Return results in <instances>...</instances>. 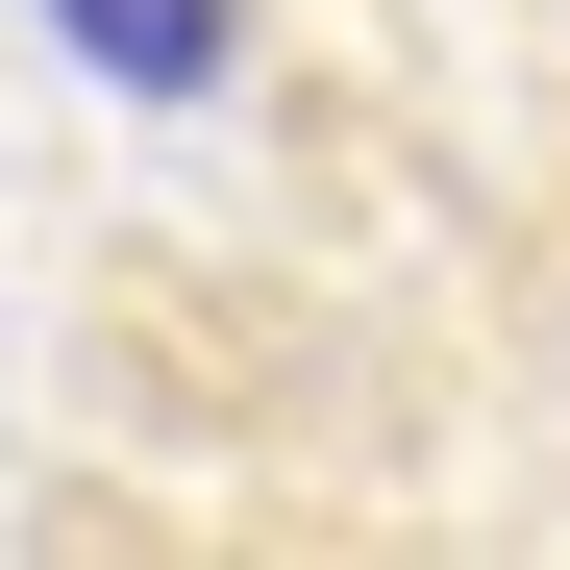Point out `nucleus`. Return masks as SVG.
<instances>
[{
	"label": "nucleus",
	"mask_w": 570,
	"mask_h": 570,
	"mask_svg": "<svg viewBox=\"0 0 570 570\" xmlns=\"http://www.w3.org/2000/svg\"><path fill=\"white\" fill-rule=\"evenodd\" d=\"M75 26V75H100V100H199V75L248 50V0H50Z\"/></svg>",
	"instance_id": "obj_1"
}]
</instances>
